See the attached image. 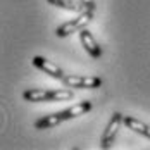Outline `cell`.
Listing matches in <instances>:
<instances>
[{"mask_svg":"<svg viewBox=\"0 0 150 150\" xmlns=\"http://www.w3.org/2000/svg\"><path fill=\"white\" fill-rule=\"evenodd\" d=\"M91 19H93V11L85 9L83 12H79V16H78L76 19H71V21H67V23L60 24L59 28L55 30V35H57L59 38H66V36L73 35V33H76V31L85 30V28L90 24Z\"/></svg>","mask_w":150,"mask_h":150,"instance_id":"1","label":"cell"},{"mask_svg":"<svg viewBox=\"0 0 150 150\" xmlns=\"http://www.w3.org/2000/svg\"><path fill=\"white\" fill-rule=\"evenodd\" d=\"M124 122V116L119 114V112H114L112 117L109 121V124L105 126L104 133H102V138H100V149H110L112 143L116 142V136H117V131H119L121 124Z\"/></svg>","mask_w":150,"mask_h":150,"instance_id":"2","label":"cell"},{"mask_svg":"<svg viewBox=\"0 0 150 150\" xmlns=\"http://www.w3.org/2000/svg\"><path fill=\"white\" fill-rule=\"evenodd\" d=\"M64 85L69 88H100L102 86V78L98 76H74V74H66L64 76Z\"/></svg>","mask_w":150,"mask_h":150,"instance_id":"3","label":"cell"},{"mask_svg":"<svg viewBox=\"0 0 150 150\" xmlns=\"http://www.w3.org/2000/svg\"><path fill=\"white\" fill-rule=\"evenodd\" d=\"M33 66H36L38 69H42L43 73H47L48 76H52V78H55V79H64V76H66L64 71L60 69L57 64L47 60L45 57H40V55L33 57Z\"/></svg>","mask_w":150,"mask_h":150,"instance_id":"4","label":"cell"},{"mask_svg":"<svg viewBox=\"0 0 150 150\" xmlns=\"http://www.w3.org/2000/svg\"><path fill=\"white\" fill-rule=\"evenodd\" d=\"M79 38H81V45L85 47V50L90 54L91 57H95V59L102 57V47L97 43V40L93 38V35L86 28L79 31Z\"/></svg>","mask_w":150,"mask_h":150,"instance_id":"5","label":"cell"},{"mask_svg":"<svg viewBox=\"0 0 150 150\" xmlns=\"http://www.w3.org/2000/svg\"><path fill=\"white\" fill-rule=\"evenodd\" d=\"M90 110H91V102L85 100V102H79V104L62 110L59 114H60V117H62V121H67V119H73V117H78V116H83V114H86Z\"/></svg>","mask_w":150,"mask_h":150,"instance_id":"6","label":"cell"},{"mask_svg":"<svg viewBox=\"0 0 150 150\" xmlns=\"http://www.w3.org/2000/svg\"><path fill=\"white\" fill-rule=\"evenodd\" d=\"M124 124H126L129 129H133L135 133H140V135L150 138V126L149 124H145V122H142L140 119L129 117V116H124Z\"/></svg>","mask_w":150,"mask_h":150,"instance_id":"7","label":"cell"},{"mask_svg":"<svg viewBox=\"0 0 150 150\" xmlns=\"http://www.w3.org/2000/svg\"><path fill=\"white\" fill-rule=\"evenodd\" d=\"M50 5H55L60 9H66V11H73V12H83L85 7L81 2H74V0H47Z\"/></svg>","mask_w":150,"mask_h":150,"instance_id":"8","label":"cell"},{"mask_svg":"<svg viewBox=\"0 0 150 150\" xmlns=\"http://www.w3.org/2000/svg\"><path fill=\"white\" fill-rule=\"evenodd\" d=\"M62 122V117H60V114H52V116H45V117H42V119H38L35 122V128L36 129H50V128H54V126H57Z\"/></svg>","mask_w":150,"mask_h":150,"instance_id":"9","label":"cell"},{"mask_svg":"<svg viewBox=\"0 0 150 150\" xmlns=\"http://www.w3.org/2000/svg\"><path fill=\"white\" fill-rule=\"evenodd\" d=\"M23 97L28 102H48V90H42V88H31L23 93Z\"/></svg>","mask_w":150,"mask_h":150,"instance_id":"10","label":"cell"},{"mask_svg":"<svg viewBox=\"0 0 150 150\" xmlns=\"http://www.w3.org/2000/svg\"><path fill=\"white\" fill-rule=\"evenodd\" d=\"M74 97L73 90L60 88V90H48V102H66Z\"/></svg>","mask_w":150,"mask_h":150,"instance_id":"11","label":"cell"},{"mask_svg":"<svg viewBox=\"0 0 150 150\" xmlns=\"http://www.w3.org/2000/svg\"><path fill=\"white\" fill-rule=\"evenodd\" d=\"M83 4L85 9H90V11H95V0H79Z\"/></svg>","mask_w":150,"mask_h":150,"instance_id":"12","label":"cell"}]
</instances>
